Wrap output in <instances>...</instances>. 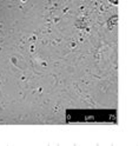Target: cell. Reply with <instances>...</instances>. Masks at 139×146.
Here are the masks:
<instances>
[{"label": "cell", "mask_w": 139, "mask_h": 146, "mask_svg": "<svg viewBox=\"0 0 139 146\" xmlns=\"http://www.w3.org/2000/svg\"><path fill=\"white\" fill-rule=\"evenodd\" d=\"M21 1H26V0H21Z\"/></svg>", "instance_id": "2"}, {"label": "cell", "mask_w": 139, "mask_h": 146, "mask_svg": "<svg viewBox=\"0 0 139 146\" xmlns=\"http://www.w3.org/2000/svg\"><path fill=\"white\" fill-rule=\"evenodd\" d=\"M110 3H112V4L117 5V4H118V0H110Z\"/></svg>", "instance_id": "1"}]
</instances>
